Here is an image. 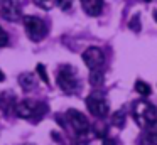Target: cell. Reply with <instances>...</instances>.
Instances as JSON below:
<instances>
[{"label":"cell","mask_w":157,"mask_h":145,"mask_svg":"<svg viewBox=\"0 0 157 145\" xmlns=\"http://www.w3.org/2000/svg\"><path fill=\"white\" fill-rule=\"evenodd\" d=\"M133 118L140 127H152L157 121V110L149 101L140 100L133 105Z\"/></svg>","instance_id":"obj_1"},{"label":"cell","mask_w":157,"mask_h":145,"mask_svg":"<svg viewBox=\"0 0 157 145\" xmlns=\"http://www.w3.org/2000/svg\"><path fill=\"white\" fill-rule=\"evenodd\" d=\"M86 106H88L90 113L96 118H105L110 111L108 101L105 100V94L100 91H95L86 98Z\"/></svg>","instance_id":"obj_2"},{"label":"cell","mask_w":157,"mask_h":145,"mask_svg":"<svg viewBox=\"0 0 157 145\" xmlns=\"http://www.w3.org/2000/svg\"><path fill=\"white\" fill-rule=\"evenodd\" d=\"M58 84L64 93H76L78 91V76L71 66H63L58 73Z\"/></svg>","instance_id":"obj_3"},{"label":"cell","mask_w":157,"mask_h":145,"mask_svg":"<svg viewBox=\"0 0 157 145\" xmlns=\"http://www.w3.org/2000/svg\"><path fill=\"white\" fill-rule=\"evenodd\" d=\"M24 27L27 37L34 42H39L46 37V24L39 17H34V15L24 17Z\"/></svg>","instance_id":"obj_4"},{"label":"cell","mask_w":157,"mask_h":145,"mask_svg":"<svg viewBox=\"0 0 157 145\" xmlns=\"http://www.w3.org/2000/svg\"><path fill=\"white\" fill-rule=\"evenodd\" d=\"M83 61H85L86 67L91 71H98L101 69L103 63H105V54L100 47H88L83 52Z\"/></svg>","instance_id":"obj_5"},{"label":"cell","mask_w":157,"mask_h":145,"mask_svg":"<svg viewBox=\"0 0 157 145\" xmlns=\"http://www.w3.org/2000/svg\"><path fill=\"white\" fill-rule=\"evenodd\" d=\"M66 116H68V121H69V125L73 127V130H75L78 135H83V133H86V132L90 130L88 118H86L81 111H78V110H68Z\"/></svg>","instance_id":"obj_6"},{"label":"cell","mask_w":157,"mask_h":145,"mask_svg":"<svg viewBox=\"0 0 157 145\" xmlns=\"http://www.w3.org/2000/svg\"><path fill=\"white\" fill-rule=\"evenodd\" d=\"M0 15H2V19L9 20V22H15V20H19L21 15H22L19 0H2V5H0Z\"/></svg>","instance_id":"obj_7"},{"label":"cell","mask_w":157,"mask_h":145,"mask_svg":"<svg viewBox=\"0 0 157 145\" xmlns=\"http://www.w3.org/2000/svg\"><path fill=\"white\" fill-rule=\"evenodd\" d=\"M39 108H41V105L34 103V101L31 100H22L19 101L17 105H15V115L21 118H32L34 116V113H39ZM39 115H44V113H39Z\"/></svg>","instance_id":"obj_8"},{"label":"cell","mask_w":157,"mask_h":145,"mask_svg":"<svg viewBox=\"0 0 157 145\" xmlns=\"http://www.w3.org/2000/svg\"><path fill=\"white\" fill-rule=\"evenodd\" d=\"M81 7L88 15L96 17L103 10V0H81Z\"/></svg>","instance_id":"obj_9"},{"label":"cell","mask_w":157,"mask_h":145,"mask_svg":"<svg viewBox=\"0 0 157 145\" xmlns=\"http://www.w3.org/2000/svg\"><path fill=\"white\" fill-rule=\"evenodd\" d=\"M19 84L22 86V90L29 91L36 88V76L32 73H22L19 76Z\"/></svg>","instance_id":"obj_10"},{"label":"cell","mask_w":157,"mask_h":145,"mask_svg":"<svg viewBox=\"0 0 157 145\" xmlns=\"http://www.w3.org/2000/svg\"><path fill=\"white\" fill-rule=\"evenodd\" d=\"M90 83L93 84V86H100V84L103 83V73L101 71H91V74H90Z\"/></svg>","instance_id":"obj_11"},{"label":"cell","mask_w":157,"mask_h":145,"mask_svg":"<svg viewBox=\"0 0 157 145\" xmlns=\"http://www.w3.org/2000/svg\"><path fill=\"white\" fill-rule=\"evenodd\" d=\"M135 90H137V93H140L142 96H149L150 94V86L147 83H144V81H137L135 83Z\"/></svg>","instance_id":"obj_12"},{"label":"cell","mask_w":157,"mask_h":145,"mask_svg":"<svg viewBox=\"0 0 157 145\" xmlns=\"http://www.w3.org/2000/svg\"><path fill=\"white\" fill-rule=\"evenodd\" d=\"M147 140H149L150 145H157V121L152 125V128H150L149 135H147Z\"/></svg>","instance_id":"obj_13"},{"label":"cell","mask_w":157,"mask_h":145,"mask_svg":"<svg viewBox=\"0 0 157 145\" xmlns=\"http://www.w3.org/2000/svg\"><path fill=\"white\" fill-rule=\"evenodd\" d=\"M34 3L39 7V9L51 10V9H52V5L56 3V0H34Z\"/></svg>","instance_id":"obj_14"},{"label":"cell","mask_w":157,"mask_h":145,"mask_svg":"<svg viewBox=\"0 0 157 145\" xmlns=\"http://www.w3.org/2000/svg\"><path fill=\"white\" fill-rule=\"evenodd\" d=\"M36 69H37V73H39V78H41L46 84H49V78H48V73H46V66H44V64H37Z\"/></svg>","instance_id":"obj_15"},{"label":"cell","mask_w":157,"mask_h":145,"mask_svg":"<svg viewBox=\"0 0 157 145\" xmlns=\"http://www.w3.org/2000/svg\"><path fill=\"white\" fill-rule=\"evenodd\" d=\"M9 44V36L2 27H0V47H5Z\"/></svg>","instance_id":"obj_16"},{"label":"cell","mask_w":157,"mask_h":145,"mask_svg":"<svg viewBox=\"0 0 157 145\" xmlns=\"http://www.w3.org/2000/svg\"><path fill=\"white\" fill-rule=\"evenodd\" d=\"M56 3H58L63 10H69L73 5V0H56Z\"/></svg>","instance_id":"obj_17"},{"label":"cell","mask_w":157,"mask_h":145,"mask_svg":"<svg viewBox=\"0 0 157 145\" xmlns=\"http://www.w3.org/2000/svg\"><path fill=\"white\" fill-rule=\"evenodd\" d=\"M113 123H117V125H122L123 123V113H122V111H118V113L113 116Z\"/></svg>","instance_id":"obj_18"},{"label":"cell","mask_w":157,"mask_h":145,"mask_svg":"<svg viewBox=\"0 0 157 145\" xmlns=\"http://www.w3.org/2000/svg\"><path fill=\"white\" fill-rule=\"evenodd\" d=\"M101 145H117V143H115V140H112V138H105Z\"/></svg>","instance_id":"obj_19"},{"label":"cell","mask_w":157,"mask_h":145,"mask_svg":"<svg viewBox=\"0 0 157 145\" xmlns=\"http://www.w3.org/2000/svg\"><path fill=\"white\" fill-rule=\"evenodd\" d=\"M4 79H5V74L2 73V69H0V81H4Z\"/></svg>","instance_id":"obj_20"},{"label":"cell","mask_w":157,"mask_h":145,"mask_svg":"<svg viewBox=\"0 0 157 145\" xmlns=\"http://www.w3.org/2000/svg\"><path fill=\"white\" fill-rule=\"evenodd\" d=\"M154 17H155V20H157V12H155V15H154Z\"/></svg>","instance_id":"obj_21"},{"label":"cell","mask_w":157,"mask_h":145,"mask_svg":"<svg viewBox=\"0 0 157 145\" xmlns=\"http://www.w3.org/2000/svg\"><path fill=\"white\" fill-rule=\"evenodd\" d=\"M25 145H34V143H25Z\"/></svg>","instance_id":"obj_22"},{"label":"cell","mask_w":157,"mask_h":145,"mask_svg":"<svg viewBox=\"0 0 157 145\" xmlns=\"http://www.w3.org/2000/svg\"><path fill=\"white\" fill-rule=\"evenodd\" d=\"M144 2H150V0H144Z\"/></svg>","instance_id":"obj_23"}]
</instances>
